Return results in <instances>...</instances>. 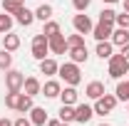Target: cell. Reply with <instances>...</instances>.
<instances>
[{
  "mask_svg": "<svg viewBox=\"0 0 129 126\" xmlns=\"http://www.w3.org/2000/svg\"><path fill=\"white\" fill-rule=\"evenodd\" d=\"M127 79H129V72H127Z\"/></svg>",
  "mask_w": 129,
  "mask_h": 126,
  "instance_id": "7bdbcfd3",
  "label": "cell"
},
{
  "mask_svg": "<svg viewBox=\"0 0 129 126\" xmlns=\"http://www.w3.org/2000/svg\"><path fill=\"white\" fill-rule=\"evenodd\" d=\"M47 54H50V40L40 32V35H35V37H32V57L40 62V59H45Z\"/></svg>",
  "mask_w": 129,
  "mask_h": 126,
  "instance_id": "277c9868",
  "label": "cell"
},
{
  "mask_svg": "<svg viewBox=\"0 0 129 126\" xmlns=\"http://www.w3.org/2000/svg\"><path fill=\"white\" fill-rule=\"evenodd\" d=\"M97 57H99V59H109V57H112L114 54V45L112 42H109V40H104V42H97Z\"/></svg>",
  "mask_w": 129,
  "mask_h": 126,
  "instance_id": "ffe728a7",
  "label": "cell"
},
{
  "mask_svg": "<svg viewBox=\"0 0 129 126\" xmlns=\"http://www.w3.org/2000/svg\"><path fill=\"white\" fill-rule=\"evenodd\" d=\"M107 62H109V77H112V79L119 82V79L127 77V72H129V59L122 54V52H119V54H112Z\"/></svg>",
  "mask_w": 129,
  "mask_h": 126,
  "instance_id": "7a4b0ae2",
  "label": "cell"
},
{
  "mask_svg": "<svg viewBox=\"0 0 129 126\" xmlns=\"http://www.w3.org/2000/svg\"><path fill=\"white\" fill-rule=\"evenodd\" d=\"M67 37L64 35H55V37H50V52L52 54H67Z\"/></svg>",
  "mask_w": 129,
  "mask_h": 126,
  "instance_id": "9c48e42d",
  "label": "cell"
},
{
  "mask_svg": "<svg viewBox=\"0 0 129 126\" xmlns=\"http://www.w3.org/2000/svg\"><path fill=\"white\" fill-rule=\"evenodd\" d=\"M67 54H70V59H72L75 64H87V59H89L87 45H84V47H70V49H67Z\"/></svg>",
  "mask_w": 129,
  "mask_h": 126,
  "instance_id": "7c38bea8",
  "label": "cell"
},
{
  "mask_svg": "<svg viewBox=\"0 0 129 126\" xmlns=\"http://www.w3.org/2000/svg\"><path fill=\"white\" fill-rule=\"evenodd\" d=\"M60 92H62V84H60L57 79H47V82L42 84V94L47 96V99H57Z\"/></svg>",
  "mask_w": 129,
  "mask_h": 126,
  "instance_id": "4fadbf2b",
  "label": "cell"
},
{
  "mask_svg": "<svg viewBox=\"0 0 129 126\" xmlns=\"http://www.w3.org/2000/svg\"><path fill=\"white\" fill-rule=\"evenodd\" d=\"M57 69H60V64L55 62L52 57L40 59V74H45V77H55V74H57Z\"/></svg>",
  "mask_w": 129,
  "mask_h": 126,
  "instance_id": "e0dca14e",
  "label": "cell"
},
{
  "mask_svg": "<svg viewBox=\"0 0 129 126\" xmlns=\"http://www.w3.org/2000/svg\"><path fill=\"white\" fill-rule=\"evenodd\" d=\"M112 30H114V25L97 22L94 27H92V37H94L97 42H104V40H109V37H112Z\"/></svg>",
  "mask_w": 129,
  "mask_h": 126,
  "instance_id": "ba28073f",
  "label": "cell"
},
{
  "mask_svg": "<svg viewBox=\"0 0 129 126\" xmlns=\"http://www.w3.org/2000/svg\"><path fill=\"white\" fill-rule=\"evenodd\" d=\"M104 5H114V3H119V0H102Z\"/></svg>",
  "mask_w": 129,
  "mask_h": 126,
  "instance_id": "74e56055",
  "label": "cell"
},
{
  "mask_svg": "<svg viewBox=\"0 0 129 126\" xmlns=\"http://www.w3.org/2000/svg\"><path fill=\"white\" fill-rule=\"evenodd\" d=\"M27 114H30L32 126H47V119H50V116H47V111L42 109V106H32Z\"/></svg>",
  "mask_w": 129,
  "mask_h": 126,
  "instance_id": "8fae6325",
  "label": "cell"
},
{
  "mask_svg": "<svg viewBox=\"0 0 129 126\" xmlns=\"http://www.w3.org/2000/svg\"><path fill=\"white\" fill-rule=\"evenodd\" d=\"M127 104H129V101H127ZM127 114H129V106H127Z\"/></svg>",
  "mask_w": 129,
  "mask_h": 126,
  "instance_id": "60d3db41",
  "label": "cell"
},
{
  "mask_svg": "<svg viewBox=\"0 0 129 126\" xmlns=\"http://www.w3.org/2000/svg\"><path fill=\"white\" fill-rule=\"evenodd\" d=\"M92 116H94V109H92L89 104H75V121H77V124L92 121Z\"/></svg>",
  "mask_w": 129,
  "mask_h": 126,
  "instance_id": "52a82bcc",
  "label": "cell"
},
{
  "mask_svg": "<svg viewBox=\"0 0 129 126\" xmlns=\"http://www.w3.org/2000/svg\"><path fill=\"white\" fill-rule=\"evenodd\" d=\"M67 47H84V37H82L80 32L67 35Z\"/></svg>",
  "mask_w": 129,
  "mask_h": 126,
  "instance_id": "4dcf8cb0",
  "label": "cell"
},
{
  "mask_svg": "<svg viewBox=\"0 0 129 126\" xmlns=\"http://www.w3.org/2000/svg\"><path fill=\"white\" fill-rule=\"evenodd\" d=\"M72 27H75V32H80V35H92L94 22H92V17H89V15L80 13V15L72 17Z\"/></svg>",
  "mask_w": 129,
  "mask_h": 126,
  "instance_id": "8992f818",
  "label": "cell"
},
{
  "mask_svg": "<svg viewBox=\"0 0 129 126\" xmlns=\"http://www.w3.org/2000/svg\"><path fill=\"white\" fill-rule=\"evenodd\" d=\"M57 74H60V79H62L64 84H70V87H77V84L82 82V72H80V64H75L72 59H70V62H64V64H60Z\"/></svg>",
  "mask_w": 129,
  "mask_h": 126,
  "instance_id": "6da1fadb",
  "label": "cell"
},
{
  "mask_svg": "<svg viewBox=\"0 0 129 126\" xmlns=\"http://www.w3.org/2000/svg\"><path fill=\"white\" fill-rule=\"evenodd\" d=\"M114 96L119 99V101H129V79H119L117 82V89H114Z\"/></svg>",
  "mask_w": 129,
  "mask_h": 126,
  "instance_id": "44dd1931",
  "label": "cell"
},
{
  "mask_svg": "<svg viewBox=\"0 0 129 126\" xmlns=\"http://www.w3.org/2000/svg\"><path fill=\"white\" fill-rule=\"evenodd\" d=\"M42 35L45 37H55V35H62V27H60V22H55V20H47L45 22V27H42Z\"/></svg>",
  "mask_w": 129,
  "mask_h": 126,
  "instance_id": "7402d4cb",
  "label": "cell"
},
{
  "mask_svg": "<svg viewBox=\"0 0 129 126\" xmlns=\"http://www.w3.org/2000/svg\"><path fill=\"white\" fill-rule=\"evenodd\" d=\"M114 27H127L129 30V13L124 10V13H117V17H114Z\"/></svg>",
  "mask_w": 129,
  "mask_h": 126,
  "instance_id": "1f68e13d",
  "label": "cell"
},
{
  "mask_svg": "<svg viewBox=\"0 0 129 126\" xmlns=\"http://www.w3.org/2000/svg\"><path fill=\"white\" fill-rule=\"evenodd\" d=\"M22 92H25L27 96H37V94H42V82H40L37 77H25Z\"/></svg>",
  "mask_w": 129,
  "mask_h": 126,
  "instance_id": "30bf717a",
  "label": "cell"
},
{
  "mask_svg": "<svg viewBox=\"0 0 129 126\" xmlns=\"http://www.w3.org/2000/svg\"><path fill=\"white\" fill-rule=\"evenodd\" d=\"M60 126H70V124H60Z\"/></svg>",
  "mask_w": 129,
  "mask_h": 126,
  "instance_id": "b9f144b4",
  "label": "cell"
},
{
  "mask_svg": "<svg viewBox=\"0 0 129 126\" xmlns=\"http://www.w3.org/2000/svg\"><path fill=\"white\" fill-rule=\"evenodd\" d=\"M22 84H25V74L10 67L5 72V87H8V92H22Z\"/></svg>",
  "mask_w": 129,
  "mask_h": 126,
  "instance_id": "5b68a950",
  "label": "cell"
},
{
  "mask_svg": "<svg viewBox=\"0 0 129 126\" xmlns=\"http://www.w3.org/2000/svg\"><path fill=\"white\" fill-rule=\"evenodd\" d=\"M109 42H112L114 47L127 45V42H129V30H127V27H114V30H112V37H109Z\"/></svg>",
  "mask_w": 129,
  "mask_h": 126,
  "instance_id": "2e32d148",
  "label": "cell"
},
{
  "mask_svg": "<svg viewBox=\"0 0 129 126\" xmlns=\"http://www.w3.org/2000/svg\"><path fill=\"white\" fill-rule=\"evenodd\" d=\"M104 92H107V89H104V84H102L99 79H94V82H89V84H87V89H84V96L94 101V99H99Z\"/></svg>",
  "mask_w": 129,
  "mask_h": 126,
  "instance_id": "5bb4252c",
  "label": "cell"
},
{
  "mask_svg": "<svg viewBox=\"0 0 129 126\" xmlns=\"http://www.w3.org/2000/svg\"><path fill=\"white\" fill-rule=\"evenodd\" d=\"M35 20H42V22H47V20H52V5H47V3H42L37 10H35Z\"/></svg>",
  "mask_w": 129,
  "mask_h": 126,
  "instance_id": "603a6c76",
  "label": "cell"
},
{
  "mask_svg": "<svg viewBox=\"0 0 129 126\" xmlns=\"http://www.w3.org/2000/svg\"><path fill=\"white\" fill-rule=\"evenodd\" d=\"M3 47L8 49V52H15L17 47H20V35H15V32H5L3 35Z\"/></svg>",
  "mask_w": 129,
  "mask_h": 126,
  "instance_id": "d6986e66",
  "label": "cell"
},
{
  "mask_svg": "<svg viewBox=\"0 0 129 126\" xmlns=\"http://www.w3.org/2000/svg\"><path fill=\"white\" fill-rule=\"evenodd\" d=\"M22 5H25V0H3V13H8V15H15Z\"/></svg>",
  "mask_w": 129,
  "mask_h": 126,
  "instance_id": "484cf974",
  "label": "cell"
},
{
  "mask_svg": "<svg viewBox=\"0 0 129 126\" xmlns=\"http://www.w3.org/2000/svg\"><path fill=\"white\" fill-rule=\"evenodd\" d=\"M124 10H127V13H129V0H124Z\"/></svg>",
  "mask_w": 129,
  "mask_h": 126,
  "instance_id": "f35d334b",
  "label": "cell"
},
{
  "mask_svg": "<svg viewBox=\"0 0 129 126\" xmlns=\"http://www.w3.org/2000/svg\"><path fill=\"white\" fill-rule=\"evenodd\" d=\"M10 67H13V52L0 47V72H8Z\"/></svg>",
  "mask_w": 129,
  "mask_h": 126,
  "instance_id": "4316f807",
  "label": "cell"
},
{
  "mask_svg": "<svg viewBox=\"0 0 129 126\" xmlns=\"http://www.w3.org/2000/svg\"><path fill=\"white\" fill-rule=\"evenodd\" d=\"M77 99H80L77 89H75V87H70V84H67L62 92H60V101H62V104H70V106H75V104H77Z\"/></svg>",
  "mask_w": 129,
  "mask_h": 126,
  "instance_id": "ac0fdd59",
  "label": "cell"
},
{
  "mask_svg": "<svg viewBox=\"0 0 129 126\" xmlns=\"http://www.w3.org/2000/svg\"><path fill=\"white\" fill-rule=\"evenodd\" d=\"M15 22H17V25H22V27H30L32 22H35V13H32V10H27V8L22 5V8L15 13Z\"/></svg>",
  "mask_w": 129,
  "mask_h": 126,
  "instance_id": "9a60e30c",
  "label": "cell"
},
{
  "mask_svg": "<svg viewBox=\"0 0 129 126\" xmlns=\"http://www.w3.org/2000/svg\"><path fill=\"white\" fill-rule=\"evenodd\" d=\"M0 126H13V121L10 119H0Z\"/></svg>",
  "mask_w": 129,
  "mask_h": 126,
  "instance_id": "8d00e7d4",
  "label": "cell"
},
{
  "mask_svg": "<svg viewBox=\"0 0 129 126\" xmlns=\"http://www.w3.org/2000/svg\"><path fill=\"white\" fill-rule=\"evenodd\" d=\"M17 99H20V92H8V94H5V106L15 111L17 109Z\"/></svg>",
  "mask_w": 129,
  "mask_h": 126,
  "instance_id": "f546056e",
  "label": "cell"
},
{
  "mask_svg": "<svg viewBox=\"0 0 129 126\" xmlns=\"http://www.w3.org/2000/svg\"><path fill=\"white\" fill-rule=\"evenodd\" d=\"M89 3H92V0H72V5H75L77 13H84V10L89 8Z\"/></svg>",
  "mask_w": 129,
  "mask_h": 126,
  "instance_id": "d6a6232c",
  "label": "cell"
},
{
  "mask_svg": "<svg viewBox=\"0 0 129 126\" xmlns=\"http://www.w3.org/2000/svg\"><path fill=\"white\" fill-rule=\"evenodd\" d=\"M114 17H117V10H112V8H102V13H99V22L114 25Z\"/></svg>",
  "mask_w": 129,
  "mask_h": 126,
  "instance_id": "f1b7e54d",
  "label": "cell"
},
{
  "mask_svg": "<svg viewBox=\"0 0 129 126\" xmlns=\"http://www.w3.org/2000/svg\"><path fill=\"white\" fill-rule=\"evenodd\" d=\"M60 124H62L60 119H47V126H60Z\"/></svg>",
  "mask_w": 129,
  "mask_h": 126,
  "instance_id": "e575fe53",
  "label": "cell"
},
{
  "mask_svg": "<svg viewBox=\"0 0 129 126\" xmlns=\"http://www.w3.org/2000/svg\"><path fill=\"white\" fill-rule=\"evenodd\" d=\"M122 54H124V57L129 59V42H127V45H122Z\"/></svg>",
  "mask_w": 129,
  "mask_h": 126,
  "instance_id": "d590c367",
  "label": "cell"
},
{
  "mask_svg": "<svg viewBox=\"0 0 129 126\" xmlns=\"http://www.w3.org/2000/svg\"><path fill=\"white\" fill-rule=\"evenodd\" d=\"M13 126H32L30 119H25V116H17L15 121H13Z\"/></svg>",
  "mask_w": 129,
  "mask_h": 126,
  "instance_id": "836d02e7",
  "label": "cell"
},
{
  "mask_svg": "<svg viewBox=\"0 0 129 126\" xmlns=\"http://www.w3.org/2000/svg\"><path fill=\"white\" fill-rule=\"evenodd\" d=\"M99 126H112V124H99Z\"/></svg>",
  "mask_w": 129,
  "mask_h": 126,
  "instance_id": "ab89813d",
  "label": "cell"
},
{
  "mask_svg": "<svg viewBox=\"0 0 129 126\" xmlns=\"http://www.w3.org/2000/svg\"><path fill=\"white\" fill-rule=\"evenodd\" d=\"M13 22H15V17L8 15V13H3V15H0V35H5V32L13 30Z\"/></svg>",
  "mask_w": 129,
  "mask_h": 126,
  "instance_id": "83f0119b",
  "label": "cell"
},
{
  "mask_svg": "<svg viewBox=\"0 0 129 126\" xmlns=\"http://www.w3.org/2000/svg\"><path fill=\"white\" fill-rule=\"evenodd\" d=\"M32 99H35V96L20 94V99H17V109H15V111H20V114H27V111L35 106V104H32Z\"/></svg>",
  "mask_w": 129,
  "mask_h": 126,
  "instance_id": "d4e9b609",
  "label": "cell"
},
{
  "mask_svg": "<svg viewBox=\"0 0 129 126\" xmlns=\"http://www.w3.org/2000/svg\"><path fill=\"white\" fill-rule=\"evenodd\" d=\"M117 101H119V99H117L114 94H107V92H104V94L99 96V99H94L92 109H94V114H99V116H104V114H112V111H114V106H117Z\"/></svg>",
  "mask_w": 129,
  "mask_h": 126,
  "instance_id": "3957f363",
  "label": "cell"
},
{
  "mask_svg": "<svg viewBox=\"0 0 129 126\" xmlns=\"http://www.w3.org/2000/svg\"><path fill=\"white\" fill-rule=\"evenodd\" d=\"M60 121H62V124H72V121H75V106L62 104V106H60Z\"/></svg>",
  "mask_w": 129,
  "mask_h": 126,
  "instance_id": "cb8c5ba5",
  "label": "cell"
}]
</instances>
